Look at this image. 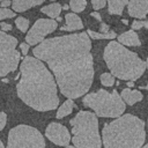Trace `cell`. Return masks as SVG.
Segmentation results:
<instances>
[{"mask_svg": "<svg viewBox=\"0 0 148 148\" xmlns=\"http://www.w3.org/2000/svg\"><path fill=\"white\" fill-rule=\"evenodd\" d=\"M21 79L16 86L17 96L37 111L54 110L59 105L57 84L38 58L25 57L20 66Z\"/></svg>", "mask_w": 148, "mask_h": 148, "instance_id": "cell-2", "label": "cell"}, {"mask_svg": "<svg viewBox=\"0 0 148 148\" xmlns=\"http://www.w3.org/2000/svg\"><path fill=\"white\" fill-rule=\"evenodd\" d=\"M128 15L135 18H145L148 14V0H128Z\"/></svg>", "mask_w": 148, "mask_h": 148, "instance_id": "cell-11", "label": "cell"}, {"mask_svg": "<svg viewBox=\"0 0 148 148\" xmlns=\"http://www.w3.org/2000/svg\"><path fill=\"white\" fill-rule=\"evenodd\" d=\"M61 8H62L64 10H67V9L69 8V6H68V5H64V6H61Z\"/></svg>", "mask_w": 148, "mask_h": 148, "instance_id": "cell-33", "label": "cell"}, {"mask_svg": "<svg viewBox=\"0 0 148 148\" xmlns=\"http://www.w3.org/2000/svg\"><path fill=\"white\" fill-rule=\"evenodd\" d=\"M72 142L76 148H101L102 139L98 131L97 116L90 111H79L71 120Z\"/></svg>", "mask_w": 148, "mask_h": 148, "instance_id": "cell-5", "label": "cell"}, {"mask_svg": "<svg viewBox=\"0 0 148 148\" xmlns=\"http://www.w3.org/2000/svg\"><path fill=\"white\" fill-rule=\"evenodd\" d=\"M29 44L28 43H21L20 44V50H21V52H22V54H24V56H27L28 54V52H29Z\"/></svg>", "mask_w": 148, "mask_h": 148, "instance_id": "cell-27", "label": "cell"}, {"mask_svg": "<svg viewBox=\"0 0 148 148\" xmlns=\"http://www.w3.org/2000/svg\"><path fill=\"white\" fill-rule=\"evenodd\" d=\"M84 106L91 109L97 117L117 118L125 112V102L116 89L111 92L105 89H98L95 92L87 94L82 98Z\"/></svg>", "mask_w": 148, "mask_h": 148, "instance_id": "cell-6", "label": "cell"}, {"mask_svg": "<svg viewBox=\"0 0 148 148\" xmlns=\"http://www.w3.org/2000/svg\"><path fill=\"white\" fill-rule=\"evenodd\" d=\"M15 24H16L18 30H21L22 32H25L28 30V27H29V21L23 16H18L15 20Z\"/></svg>", "mask_w": 148, "mask_h": 148, "instance_id": "cell-22", "label": "cell"}, {"mask_svg": "<svg viewBox=\"0 0 148 148\" xmlns=\"http://www.w3.org/2000/svg\"><path fill=\"white\" fill-rule=\"evenodd\" d=\"M7 123V114L5 112H0V131L3 130V127L6 126Z\"/></svg>", "mask_w": 148, "mask_h": 148, "instance_id": "cell-26", "label": "cell"}, {"mask_svg": "<svg viewBox=\"0 0 148 148\" xmlns=\"http://www.w3.org/2000/svg\"><path fill=\"white\" fill-rule=\"evenodd\" d=\"M17 39L6 31H0V77L15 72L18 67L20 52L16 50Z\"/></svg>", "mask_w": 148, "mask_h": 148, "instance_id": "cell-8", "label": "cell"}, {"mask_svg": "<svg viewBox=\"0 0 148 148\" xmlns=\"http://www.w3.org/2000/svg\"><path fill=\"white\" fill-rule=\"evenodd\" d=\"M58 27L56 20L52 18H39L35 22L31 29L25 36V42L29 45H37L44 40L45 36L53 32Z\"/></svg>", "mask_w": 148, "mask_h": 148, "instance_id": "cell-9", "label": "cell"}, {"mask_svg": "<svg viewBox=\"0 0 148 148\" xmlns=\"http://www.w3.org/2000/svg\"><path fill=\"white\" fill-rule=\"evenodd\" d=\"M86 6H87L86 0H69V8L73 10V13L83 12Z\"/></svg>", "mask_w": 148, "mask_h": 148, "instance_id": "cell-20", "label": "cell"}, {"mask_svg": "<svg viewBox=\"0 0 148 148\" xmlns=\"http://www.w3.org/2000/svg\"><path fill=\"white\" fill-rule=\"evenodd\" d=\"M14 16H15L14 10H10L8 8H5V7L0 8V21L5 20V18H10V17H14Z\"/></svg>", "mask_w": 148, "mask_h": 148, "instance_id": "cell-23", "label": "cell"}, {"mask_svg": "<svg viewBox=\"0 0 148 148\" xmlns=\"http://www.w3.org/2000/svg\"><path fill=\"white\" fill-rule=\"evenodd\" d=\"M146 68L148 69V58H147V60H146Z\"/></svg>", "mask_w": 148, "mask_h": 148, "instance_id": "cell-35", "label": "cell"}, {"mask_svg": "<svg viewBox=\"0 0 148 148\" xmlns=\"http://www.w3.org/2000/svg\"><path fill=\"white\" fill-rule=\"evenodd\" d=\"M74 108H75V104H74L73 99H72V98H68V99H66V101L61 104V106L58 109L56 117H57L58 119H61V118H64V117L71 114Z\"/></svg>", "mask_w": 148, "mask_h": 148, "instance_id": "cell-17", "label": "cell"}, {"mask_svg": "<svg viewBox=\"0 0 148 148\" xmlns=\"http://www.w3.org/2000/svg\"><path fill=\"white\" fill-rule=\"evenodd\" d=\"M88 36L92 39H113L116 38V32L113 30H110L108 32H99V31H92V30H87L86 31Z\"/></svg>", "mask_w": 148, "mask_h": 148, "instance_id": "cell-19", "label": "cell"}, {"mask_svg": "<svg viewBox=\"0 0 148 148\" xmlns=\"http://www.w3.org/2000/svg\"><path fill=\"white\" fill-rule=\"evenodd\" d=\"M108 12L112 15H121L125 6L128 3V0H106Z\"/></svg>", "mask_w": 148, "mask_h": 148, "instance_id": "cell-16", "label": "cell"}, {"mask_svg": "<svg viewBox=\"0 0 148 148\" xmlns=\"http://www.w3.org/2000/svg\"><path fill=\"white\" fill-rule=\"evenodd\" d=\"M65 22H66V24L60 28L61 31H75V30H81L83 28V23H82L81 18L74 13L66 14Z\"/></svg>", "mask_w": 148, "mask_h": 148, "instance_id": "cell-12", "label": "cell"}, {"mask_svg": "<svg viewBox=\"0 0 148 148\" xmlns=\"http://www.w3.org/2000/svg\"><path fill=\"white\" fill-rule=\"evenodd\" d=\"M103 58L111 74L120 80L136 81L146 71V62L119 42H109Z\"/></svg>", "mask_w": 148, "mask_h": 148, "instance_id": "cell-4", "label": "cell"}, {"mask_svg": "<svg viewBox=\"0 0 148 148\" xmlns=\"http://www.w3.org/2000/svg\"><path fill=\"white\" fill-rule=\"evenodd\" d=\"M91 3H92V7L95 10H98V9H102L105 7L106 5V0H90Z\"/></svg>", "mask_w": 148, "mask_h": 148, "instance_id": "cell-25", "label": "cell"}, {"mask_svg": "<svg viewBox=\"0 0 148 148\" xmlns=\"http://www.w3.org/2000/svg\"><path fill=\"white\" fill-rule=\"evenodd\" d=\"M108 31H110V27L102 21L101 25H99V32H108Z\"/></svg>", "mask_w": 148, "mask_h": 148, "instance_id": "cell-29", "label": "cell"}, {"mask_svg": "<svg viewBox=\"0 0 148 148\" xmlns=\"http://www.w3.org/2000/svg\"><path fill=\"white\" fill-rule=\"evenodd\" d=\"M12 5V1L10 0H2V1H0V6L1 7H8V6H10Z\"/></svg>", "mask_w": 148, "mask_h": 148, "instance_id": "cell-30", "label": "cell"}, {"mask_svg": "<svg viewBox=\"0 0 148 148\" xmlns=\"http://www.w3.org/2000/svg\"><path fill=\"white\" fill-rule=\"evenodd\" d=\"M120 97L123 98V101L125 102V104H127V105H134L135 103L140 102L143 96H142L141 91H139V90H135V89L132 90L130 88H125V89L121 90Z\"/></svg>", "mask_w": 148, "mask_h": 148, "instance_id": "cell-14", "label": "cell"}, {"mask_svg": "<svg viewBox=\"0 0 148 148\" xmlns=\"http://www.w3.org/2000/svg\"><path fill=\"white\" fill-rule=\"evenodd\" d=\"M141 148H148V143H146V145H145V146H142Z\"/></svg>", "mask_w": 148, "mask_h": 148, "instance_id": "cell-37", "label": "cell"}, {"mask_svg": "<svg viewBox=\"0 0 148 148\" xmlns=\"http://www.w3.org/2000/svg\"><path fill=\"white\" fill-rule=\"evenodd\" d=\"M0 28L2 31H9L13 29L12 24L10 23H6V22H0Z\"/></svg>", "mask_w": 148, "mask_h": 148, "instance_id": "cell-28", "label": "cell"}, {"mask_svg": "<svg viewBox=\"0 0 148 148\" xmlns=\"http://www.w3.org/2000/svg\"><path fill=\"white\" fill-rule=\"evenodd\" d=\"M99 80L104 87H112L114 84V76L111 73H103L99 76Z\"/></svg>", "mask_w": 148, "mask_h": 148, "instance_id": "cell-21", "label": "cell"}, {"mask_svg": "<svg viewBox=\"0 0 148 148\" xmlns=\"http://www.w3.org/2000/svg\"><path fill=\"white\" fill-rule=\"evenodd\" d=\"M127 86H128V87H133V86H134V81H128V82H127Z\"/></svg>", "mask_w": 148, "mask_h": 148, "instance_id": "cell-32", "label": "cell"}, {"mask_svg": "<svg viewBox=\"0 0 148 148\" xmlns=\"http://www.w3.org/2000/svg\"><path fill=\"white\" fill-rule=\"evenodd\" d=\"M45 0H13L12 1V7L14 12L22 13L24 10H28L35 6L42 5Z\"/></svg>", "mask_w": 148, "mask_h": 148, "instance_id": "cell-15", "label": "cell"}, {"mask_svg": "<svg viewBox=\"0 0 148 148\" xmlns=\"http://www.w3.org/2000/svg\"><path fill=\"white\" fill-rule=\"evenodd\" d=\"M146 140L145 123L131 113L121 114L102 130L104 148H141Z\"/></svg>", "mask_w": 148, "mask_h": 148, "instance_id": "cell-3", "label": "cell"}, {"mask_svg": "<svg viewBox=\"0 0 148 148\" xmlns=\"http://www.w3.org/2000/svg\"><path fill=\"white\" fill-rule=\"evenodd\" d=\"M118 42L123 45H126V46H140L141 45V42H140V38H139V35L135 32V30L131 29V30H127L125 32H123L121 35H119L117 37Z\"/></svg>", "mask_w": 148, "mask_h": 148, "instance_id": "cell-13", "label": "cell"}, {"mask_svg": "<svg viewBox=\"0 0 148 148\" xmlns=\"http://www.w3.org/2000/svg\"><path fill=\"white\" fill-rule=\"evenodd\" d=\"M90 15H91L92 17H95L96 20H98L99 22H102V16H101V15H99V14H98L97 12H92V13H91Z\"/></svg>", "mask_w": 148, "mask_h": 148, "instance_id": "cell-31", "label": "cell"}, {"mask_svg": "<svg viewBox=\"0 0 148 148\" xmlns=\"http://www.w3.org/2000/svg\"><path fill=\"white\" fill-rule=\"evenodd\" d=\"M91 40L87 32L44 39L32 50L34 56L52 69L60 92L77 98L88 92L94 80Z\"/></svg>", "mask_w": 148, "mask_h": 148, "instance_id": "cell-1", "label": "cell"}, {"mask_svg": "<svg viewBox=\"0 0 148 148\" xmlns=\"http://www.w3.org/2000/svg\"><path fill=\"white\" fill-rule=\"evenodd\" d=\"M141 28H148V20L143 21V20H135L132 22V29L133 30H139Z\"/></svg>", "mask_w": 148, "mask_h": 148, "instance_id": "cell-24", "label": "cell"}, {"mask_svg": "<svg viewBox=\"0 0 148 148\" xmlns=\"http://www.w3.org/2000/svg\"><path fill=\"white\" fill-rule=\"evenodd\" d=\"M0 1H2V0H0Z\"/></svg>", "mask_w": 148, "mask_h": 148, "instance_id": "cell-39", "label": "cell"}, {"mask_svg": "<svg viewBox=\"0 0 148 148\" xmlns=\"http://www.w3.org/2000/svg\"><path fill=\"white\" fill-rule=\"evenodd\" d=\"M65 148H76L75 146H65Z\"/></svg>", "mask_w": 148, "mask_h": 148, "instance_id": "cell-34", "label": "cell"}, {"mask_svg": "<svg viewBox=\"0 0 148 148\" xmlns=\"http://www.w3.org/2000/svg\"><path fill=\"white\" fill-rule=\"evenodd\" d=\"M7 148H45V140L37 128L17 125L8 133Z\"/></svg>", "mask_w": 148, "mask_h": 148, "instance_id": "cell-7", "label": "cell"}, {"mask_svg": "<svg viewBox=\"0 0 148 148\" xmlns=\"http://www.w3.org/2000/svg\"><path fill=\"white\" fill-rule=\"evenodd\" d=\"M51 1H54V0H51Z\"/></svg>", "mask_w": 148, "mask_h": 148, "instance_id": "cell-38", "label": "cell"}, {"mask_svg": "<svg viewBox=\"0 0 148 148\" xmlns=\"http://www.w3.org/2000/svg\"><path fill=\"white\" fill-rule=\"evenodd\" d=\"M45 135L51 142L58 146H68L71 141V134L68 130L59 123H50L45 130Z\"/></svg>", "mask_w": 148, "mask_h": 148, "instance_id": "cell-10", "label": "cell"}, {"mask_svg": "<svg viewBox=\"0 0 148 148\" xmlns=\"http://www.w3.org/2000/svg\"><path fill=\"white\" fill-rule=\"evenodd\" d=\"M61 5L58 3V2H53V3H50V5H46L44 7L40 8V12L43 14H46L47 16H50L51 18H56L59 16L60 12H61Z\"/></svg>", "mask_w": 148, "mask_h": 148, "instance_id": "cell-18", "label": "cell"}, {"mask_svg": "<svg viewBox=\"0 0 148 148\" xmlns=\"http://www.w3.org/2000/svg\"><path fill=\"white\" fill-rule=\"evenodd\" d=\"M0 148H5V147H3V143L1 142V140H0Z\"/></svg>", "mask_w": 148, "mask_h": 148, "instance_id": "cell-36", "label": "cell"}]
</instances>
